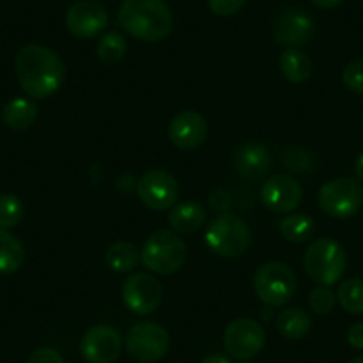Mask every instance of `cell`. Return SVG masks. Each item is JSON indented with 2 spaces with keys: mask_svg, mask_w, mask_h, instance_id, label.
<instances>
[{
  "mask_svg": "<svg viewBox=\"0 0 363 363\" xmlns=\"http://www.w3.org/2000/svg\"><path fill=\"white\" fill-rule=\"evenodd\" d=\"M208 8L218 16H233L244 8L246 0H207Z\"/></svg>",
  "mask_w": 363,
  "mask_h": 363,
  "instance_id": "31",
  "label": "cell"
},
{
  "mask_svg": "<svg viewBox=\"0 0 363 363\" xmlns=\"http://www.w3.org/2000/svg\"><path fill=\"white\" fill-rule=\"evenodd\" d=\"M342 82L356 95H363V61H352L342 72Z\"/></svg>",
  "mask_w": 363,
  "mask_h": 363,
  "instance_id": "29",
  "label": "cell"
},
{
  "mask_svg": "<svg viewBox=\"0 0 363 363\" xmlns=\"http://www.w3.org/2000/svg\"><path fill=\"white\" fill-rule=\"evenodd\" d=\"M26 262L23 244L9 230L0 228V274H13Z\"/></svg>",
  "mask_w": 363,
  "mask_h": 363,
  "instance_id": "21",
  "label": "cell"
},
{
  "mask_svg": "<svg viewBox=\"0 0 363 363\" xmlns=\"http://www.w3.org/2000/svg\"><path fill=\"white\" fill-rule=\"evenodd\" d=\"M284 162L287 169L294 171V173H308V171H312V159H310L308 152H303L299 148L287 150Z\"/></svg>",
  "mask_w": 363,
  "mask_h": 363,
  "instance_id": "30",
  "label": "cell"
},
{
  "mask_svg": "<svg viewBox=\"0 0 363 363\" xmlns=\"http://www.w3.org/2000/svg\"><path fill=\"white\" fill-rule=\"evenodd\" d=\"M313 232H315V221L308 214H303V212L287 216L280 223L281 237L289 242H306V240L312 239Z\"/></svg>",
  "mask_w": 363,
  "mask_h": 363,
  "instance_id": "23",
  "label": "cell"
},
{
  "mask_svg": "<svg viewBox=\"0 0 363 363\" xmlns=\"http://www.w3.org/2000/svg\"><path fill=\"white\" fill-rule=\"evenodd\" d=\"M38 118V106L30 99L16 96L9 100L2 111V120L11 130H27Z\"/></svg>",
  "mask_w": 363,
  "mask_h": 363,
  "instance_id": "19",
  "label": "cell"
},
{
  "mask_svg": "<svg viewBox=\"0 0 363 363\" xmlns=\"http://www.w3.org/2000/svg\"><path fill=\"white\" fill-rule=\"evenodd\" d=\"M312 4H315L317 8L331 9V8H337L338 4H342V0H312Z\"/></svg>",
  "mask_w": 363,
  "mask_h": 363,
  "instance_id": "35",
  "label": "cell"
},
{
  "mask_svg": "<svg viewBox=\"0 0 363 363\" xmlns=\"http://www.w3.org/2000/svg\"><path fill=\"white\" fill-rule=\"evenodd\" d=\"M345 265H347V257H345L344 247L331 237L315 239L306 250V274L324 287H330L340 280Z\"/></svg>",
  "mask_w": 363,
  "mask_h": 363,
  "instance_id": "5",
  "label": "cell"
},
{
  "mask_svg": "<svg viewBox=\"0 0 363 363\" xmlns=\"http://www.w3.org/2000/svg\"><path fill=\"white\" fill-rule=\"evenodd\" d=\"M187 257L184 239L173 230H157L146 239L141 250V262L148 271L167 277L180 271Z\"/></svg>",
  "mask_w": 363,
  "mask_h": 363,
  "instance_id": "3",
  "label": "cell"
},
{
  "mask_svg": "<svg viewBox=\"0 0 363 363\" xmlns=\"http://www.w3.org/2000/svg\"><path fill=\"white\" fill-rule=\"evenodd\" d=\"M15 66L22 89L36 100L54 95L65 80V62L52 48L43 45L20 48Z\"/></svg>",
  "mask_w": 363,
  "mask_h": 363,
  "instance_id": "1",
  "label": "cell"
},
{
  "mask_svg": "<svg viewBox=\"0 0 363 363\" xmlns=\"http://www.w3.org/2000/svg\"><path fill=\"white\" fill-rule=\"evenodd\" d=\"M208 125L205 118L196 111H180L177 116L171 120L167 135L169 141L178 150H196L207 139Z\"/></svg>",
  "mask_w": 363,
  "mask_h": 363,
  "instance_id": "16",
  "label": "cell"
},
{
  "mask_svg": "<svg viewBox=\"0 0 363 363\" xmlns=\"http://www.w3.org/2000/svg\"><path fill=\"white\" fill-rule=\"evenodd\" d=\"M277 330L289 340H301L312 330V319L303 308H285L277 315Z\"/></svg>",
  "mask_w": 363,
  "mask_h": 363,
  "instance_id": "20",
  "label": "cell"
},
{
  "mask_svg": "<svg viewBox=\"0 0 363 363\" xmlns=\"http://www.w3.org/2000/svg\"><path fill=\"white\" fill-rule=\"evenodd\" d=\"M125 54H127V41L120 33L111 30L96 43V55L106 65H116L125 57Z\"/></svg>",
  "mask_w": 363,
  "mask_h": 363,
  "instance_id": "26",
  "label": "cell"
},
{
  "mask_svg": "<svg viewBox=\"0 0 363 363\" xmlns=\"http://www.w3.org/2000/svg\"><path fill=\"white\" fill-rule=\"evenodd\" d=\"M271 153L262 143L250 141L240 145L233 153V167L250 180H262L271 171Z\"/></svg>",
  "mask_w": 363,
  "mask_h": 363,
  "instance_id": "17",
  "label": "cell"
},
{
  "mask_svg": "<svg viewBox=\"0 0 363 363\" xmlns=\"http://www.w3.org/2000/svg\"><path fill=\"white\" fill-rule=\"evenodd\" d=\"M281 75L292 84H303L312 77V61L298 48H287L280 57Z\"/></svg>",
  "mask_w": 363,
  "mask_h": 363,
  "instance_id": "22",
  "label": "cell"
},
{
  "mask_svg": "<svg viewBox=\"0 0 363 363\" xmlns=\"http://www.w3.org/2000/svg\"><path fill=\"white\" fill-rule=\"evenodd\" d=\"M125 306L135 315H150L155 312L162 299V287L159 280L146 272H135L125 280L121 287Z\"/></svg>",
  "mask_w": 363,
  "mask_h": 363,
  "instance_id": "11",
  "label": "cell"
},
{
  "mask_svg": "<svg viewBox=\"0 0 363 363\" xmlns=\"http://www.w3.org/2000/svg\"><path fill=\"white\" fill-rule=\"evenodd\" d=\"M125 347L135 362H159L169 349V333L157 323L134 324L125 338Z\"/></svg>",
  "mask_w": 363,
  "mask_h": 363,
  "instance_id": "8",
  "label": "cell"
},
{
  "mask_svg": "<svg viewBox=\"0 0 363 363\" xmlns=\"http://www.w3.org/2000/svg\"><path fill=\"white\" fill-rule=\"evenodd\" d=\"M106 262L113 271L130 272L134 271V269L138 267L139 262H141V253H139V250L132 242L120 240V242H114L113 246L107 250Z\"/></svg>",
  "mask_w": 363,
  "mask_h": 363,
  "instance_id": "24",
  "label": "cell"
},
{
  "mask_svg": "<svg viewBox=\"0 0 363 363\" xmlns=\"http://www.w3.org/2000/svg\"><path fill=\"white\" fill-rule=\"evenodd\" d=\"M308 303L313 312L319 313V315H326L335 308V294L323 285V287H317L310 292Z\"/></svg>",
  "mask_w": 363,
  "mask_h": 363,
  "instance_id": "28",
  "label": "cell"
},
{
  "mask_svg": "<svg viewBox=\"0 0 363 363\" xmlns=\"http://www.w3.org/2000/svg\"><path fill=\"white\" fill-rule=\"evenodd\" d=\"M27 363H65V359L54 347H38L29 356Z\"/></svg>",
  "mask_w": 363,
  "mask_h": 363,
  "instance_id": "33",
  "label": "cell"
},
{
  "mask_svg": "<svg viewBox=\"0 0 363 363\" xmlns=\"http://www.w3.org/2000/svg\"><path fill=\"white\" fill-rule=\"evenodd\" d=\"M349 363H363V354H359V356H354V358L351 359V362Z\"/></svg>",
  "mask_w": 363,
  "mask_h": 363,
  "instance_id": "38",
  "label": "cell"
},
{
  "mask_svg": "<svg viewBox=\"0 0 363 363\" xmlns=\"http://www.w3.org/2000/svg\"><path fill=\"white\" fill-rule=\"evenodd\" d=\"M138 196L152 211L160 212L173 207L178 200V184L171 173L164 169L146 171L135 184Z\"/></svg>",
  "mask_w": 363,
  "mask_h": 363,
  "instance_id": "10",
  "label": "cell"
},
{
  "mask_svg": "<svg viewBox=\"0 0 363 363\" xmlns=\"http://www.w3.org/2000/svg\"><path fill=\"white\" fill-rule=\"evenodd\" d=\"M167 223L177 233H194L207 223V208L196 201L173 205L167 214Z\"/></svg>",
  "mask_w": 363,
  "mask_h": 363,
  "instance_id": "18",
  "label": "cell"
},
{
  "mask_svg": "<svg viewBox=\"0 0 363 363\" xmlns=\"http://www.w3.org/2000/svg\"><path fill=\"white\" fill-rule=\"evenodd\" d=\"M26 207L16 194L0 196V228H15L22 223Z\"/></svg>",
  "mask_w": 363,
  "mask_h": 363,
  "instance_id": "27",
  "label": "cell"
},
{
  "mask_svg": "<svg viewBox=\"0 0 363 363\" xmlns=\"http://www.w3.org/2000/svg\"><path fill=\"white\" fill-rule=\"evenodd\" d=\"M347 342L354 349H362L363 351V323H356L349 328Z\"/></svg>",
  "mask_w": 363,
  "mask_h": 363,
  "instance_id": "34",
  "label": "cell"
},
{
  "mask_svg": "<svg viewBox=\"0 0 363 363\" xmlns=\"http://www.w3.org/2000/svg\"><path fill=\"white\" fill-rule=\"evenodd\" d=\"M251 240L253 233L247 223L230 212L218 216L214 221H211L205 232V242L208 250L225 258L240 257L246 253L247 247L251 246Z\"/></svg>",
  "mask_w": 363,
  "mask_h": 363,
  "instance_id": "4",
  "label": "cell"
},
{
  "mask_svg": "<svg viewBox=\"0 0 363 363\" xmlns=\"http://www.w3.org/2000/svg\"><path fill=\"white\" fill-rule=\"evenodd\" d=\"M337 298L345 312L354 313V315L363 313V280L351 278V280L342 281L338 285Z\"/></svg>",
  "mask_w": 363,
  "mask_h": 363,
  "instance_id": "25",
  "label": "cell"
},
{
  "mask_svg": "<svg viewBox=\"0 0 363 363\" xmlns=\"http://www.w3.org/2000/svg\"><path fill=\"white\" fill-rule=\"evenodd\" d=\"M354 174L363 182V152L354 160Z\"/></svg>",
  "mask_w": 363,
  "mask_h": 363,
  "instance_id": "37",
  "label": "cell"
},
{
  "mask_svg": "<svg viewBox=\"0 0 363 363\" xmlns=\"http://www.w3.org/2000/svg\"><path fill=\"white\" fill-rule=\"evenodd\" d=\"M260 200L267 211L274 214L294 212L303 201V189L296 178L289 174H274L264 182L260 189Z\"/></svg>",
  "mask_w": 363,
  "mask_h": 363,
  "instance_id": "14",
  "label": "cell"
},
{
  "mask_svg": "<svg viewBox=\"0 0 363 363\" xmlns=\"http://www.w3.org/2000/svg\"><path fill=\"white\" fill-rule=\"evenodd\" d=\"M118 23L127 34L146 43H157L169 36L173 15L164 0H123Z\"/></svg>",
  "mask_w": 363,
  "mask_h": 363,
  "instance_id": "2",
  "label": "cell"
},
{
  "mask_svg": "<svg viewBox=\"0 0 363 363\" xmlns=\"http://www.w3.org/2000/svg\"><path fill=\"white\" fill-rule=\"evenodd\" d=\"M296 274L287 264L267 262L255 272L253 289L262 303L272 308L287 305L296 294Z\"/></svg>",
  "mask_w": 363,
  "mask_h": 363,
  "instance_id": "6",
  "label": "cell"
},
{
  "mask_svg": "<svg viewBox=\"0 0 363 363\" xmlns=\"http://www.w3.org/2000/svg\"><path fill=\"white\" fill-rule=\"evenodd\" d=\"M66 29L79 40H91L104 33L109 13L96 0H79L66 11Z\"/></svg>",
  "mask_w": 363,
  "mask_h": 363,
  "instance_id": "12",
  "label": "cell"
},
{
  "mask_svg": "<svg viewBox=\"0 0 363 363\" xmlns=\"http://www.w3.org/2000/svg\"><path fill=\"white\" fill-rule=\"evenodd\" d=\"M201 363H233V362L223 354H211L207 356V358L201 359Z\"/></svg>",
  "mask_w": 363,
  "mask_h": 363,
  "instance_id": "36",
  "label": "cell"
},
{
  "mask_svg": "<svg viewBox=\"0 0 363 363\" xmlns=\"http://www.w3.org/2000/svg\"><path fill=\"white\" fill-rule=\"evenodd\" d=\"M223 344L235 359H251L264 349L265 331L260 323L253 319H235L226 326Z\"/></svg>",
  "mask_w": 363,
  "mask_h": 363,
  "instance_id": "9",
  "label": "cell"
},
{
  "mask_svg": "<svg viewBox=\"0 0 363 363\" xmlns=\"http://www.w3.org/2000/svg\"><path fill=\"white\" fill-rule=\"evenodd\" d=\"M123 340L114 328L107 324L93 326L80 338V354L87 363H113L120 358Z\"/></svg>",
  "mask_w": 363,
  "mask_h": 363,
  "instance_id": "13",
  "label": "cell"
},
{
  "mask_svg": "<svg viewBox=\"0 0 363 363\" xmlns=\"http://www.w3.org/2000/svg\"><path fill=\"white\" fill-rule=\"evenodd\" d=\"M313 34V22L305 11L287 8L274 20V40L287 48H298L308 43Z\"/></svg>",
  "mask_w": 363,
  "mask_h": 363,
  "instance_id": "15",
  "label": "cell"
},
{
  "mask_svg": "<svg viewBox=\"0 0 363 363\" xmlns=\"http://www.w3.org/2000/svg\"><path fill=\"white\" fill-rule=\"evenodd\" d=\"M208 203H211V211L216 212V214H226L232 207V198L226 193L225 189H216L214 193L208 198Z\"/></svg>",
  "mask_w": 363,
  "mask_h": 363,
  "instance_id": "32",
  "label": "cell"
},
{
  "mask_svg": "<svg viewBox=\"0 0 363 363\" xmlns=\"http://www.w3.org/2000/svg\"><path fill=\"white\" fill-rule=\"evenodd\" d=\"M317 201L330 218H352L363 205V187L352 178H335L320 187Z\"/></svg>",
  "mask_w": 363,
  "mask_h": 363,
  "instance_id": "7",
  "label": "cell"
}]
</instances>
